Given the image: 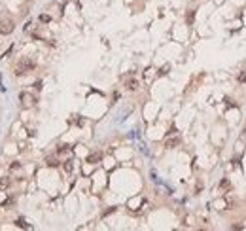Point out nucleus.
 Wrapping results in <instances>:
<instances>
[{"label":"nucleus","mask_w":246,"mask_h":231,"mask_svg":"<svg viewBox=\"0 0 246 231\" xmlns=\"http://www.w3.org/2000/svg\"><path fill=\"white\" fill-rule=\"evenodd\" d=\"M178 144H180V138H171V140L165 142V148H174V146H178Z\"/></svg>","instance_id":"obj_8"},{"label":"nucleus","mask_w":246,"mask_h":231,"mask_svg":"<svg viewBox=\"0 0 246 231\" xmlns=\"http://www.w3.org/2000/svg\"><path fill=\"white\" fill-rule=\"evenodd\" d=\"M233 229H244V225H242V224H235Z\"/></svg>","instance_id":"obj_19"},{"label":"nucleus","mask_w":246,"mask_h":231,"mask_svg":"<svg viewBox=\"0 0 246 231\" xmlns=\"http://www.w3.org/2000/svg\"><path fill=\"white\" fill-rule=\"evenodd\" d=\"M36 68V63L29 59V57H23L19 63H17V67H15V74H29Z\"/></svg>","instance_id":"obj_1"},{"label":"nucleus","mask_w":246,"mask_h":231,"mask_svg":"<svg viewBox=\"0 0 246 231\" xmlns=\"http://www.w3.org/2000/svg\"><path fill=\"white\" fill-rule=\"evenodd\" d=\"M13 29H15V23H13L12 17H6V19L0 21V34L8 36V34H12V32H13Z\"/></svg>","instance_id":"obj_2"},{"label":"nucleus","mask_w":246,"mask_h":231,"mask_svg":"<svg viewBox=\"0 0 246 231\" xmlns=\"http://www.w3.org/2000/svg\"><path fill=\"white\" fill-rule=\"evenodd\" d=\"M66 152H70V146H68V144H63V146H59V150H57V153H66Z\"/></svg>","instance_id":"obj_13"},{"label":"nucleus","mask_w":246,"mask_h":231,"mask_svg":"<svg viewBox=\"0 0 246 231\" xmlns=\"http://www.w3.org/2000/svg\"><path fill=\"white\" fill-rule=\"evenodd\" d=\"M13 203H15V197H8V199L2 203V206H4V208H8V206H12Z\"/></svg>","instance_id":"obj_11"},{"label":"nucleus","mask_w":246,"mask_h":231,"mask_svg":"<svg viewBox=\"0 0 246 231\" xmlns=\"http://www.w3.org/2000/svg\"><path fill=\"white\" fill-rule=\"evenodd\" d=\"M15 225H17V227H21V229H32V227L25 222L23 218H17V220H15Z\"/></svg>","instance_id":"obj_7"},{"label":"nucleus","mask_w":246,"mask_h":231,"mask_svg":"<svg viewBox=\"0 0 246 231\" xmlns=\"http://www.w3.org/2000/svg\"><path fill=\"white\" fill-rule=\"evenodd\" d=\"M167 70H169V67H165V68H161V70H159V76H163V74H167Z\"/></svg>","instance_id":"obj_20"},{"label":"nucleus","mask_w":246,"mask_h":231,"mask_svg":"<svg viewBox=\"0 0 246 231\" xmlns=\"http://www.w3.org/2000/svg\"><path fill=\"white\" fill-rule=\"evenodd\" d=\"M63 169H64L66 172H72V161H70V159L64 161V163H63Z\"/></svg>","instance_id":"obj_12"},{"label":"nucleus","mask_w":246,"mask_h":231,"mask_svg":"<svg viewBox=\"0 0 246 231\" xmlns=\"http://www.w3.org/2000/svg\"><path fill=\"white\" fill-rule=\"evenodd\" d=\"M40 21H42V23H49V21H51V17L44 13V15H40Z\"/></svg>","instance_id":"obj_14"},{"label":"nucleus","mask_w":246,"mask_h":231,"mask_svg":"<svg viewBox=\"0 0 246 231\" xmlns=\"http://www.w3.org/2000/svg\"><path fill=\"white\" fill-rule=\"evenodd\" d=\"M220 188H221V190H229V182H227V180H221Z\"/></svg>","instance_id":"obj_15"},{"label":"nucleus","mask_w":246,"mask_h":231,"mask_svg":"<svg viewBox=\"0 0 246 231\" xmlns=\"http://www.w3.org/2000/svg\"><path fill=\"white\" fill-rule=\"evenodd\" d=\"M10 186H12V178H8V176H4V178H0V190H8Z\"/></svg>","instance_id":"obj_6"},{"label":"nucleus","mask_w":246,"mask_h":231,"mask_svg":"<svg viewBox=\"0 0 246 231\" xmlns=\"http://www.w3.org/2000/svg\"><path fill=\"white\" fill-rule=\"evenodd\" d=\"M112 212H116V206H112V208H108V210H104L102 216H108V214H112Z\"/></svg>","instance_id":"obj_16"},{"label":"nucleus","mask_w":246,"mask_h":231,"mask_svg":"<svg viewBox=\"0 0 246 231\" xmlns=\"http://www.w3.org/2000/svg\"><path fill=\"white\" fill-rule=\"evenodd\" d=\"M100 159H102V152H93V153H89L87 156V163H91V165H95V163H98Z\"/></svg>","instance_id":"obj_3"},{"label":"nucleus","mask_w":246,"mask_h":231,"mask_svg":"<svg viewBox=\"0 0 246 231\" xmlns=\"http://www.w3.org/2000/svg\"><path fill=\"white\" fill-rule=\"evenodd\" d=\"M19 98L23 101V104H25V106H30L32 102H34V98H32V95H29V93H21V95H19Z\"/></svg>","instance_id":"obj_4"},{"label":"nucleus","mask_w":246,"mask_h":231,"mask_svg":"<svg viewBox=\"0 0 246 231\" xmlns=\"http://www.w3.org/2000/svg\"><path fill=\"white\" fill-rule=\"evenodd\" d=\"M34 89H36V91L42 89V82H36V83H34Z\"/></svg>","instance_id":"obj_18"},{"label":"nucleus","mask_w":246,"mask_h":231,"mask_svg":"<svg viewBox=\"0 0 246 231\" xmlns=\"http://www.w3.org/2000/svg\"><path fill=\"white\" fill-rule=\"evenodd\" d=\"M46 163H48V167H51V169H55V167H59V161L55 159V157H49V159H48Z\"/></svg>","instance_id":"obj_9"},{"label":"nucleus","mask_w":246,"mask_h":231,"mask_svg":"<svg viewBox=\"0 0 246 231\" xmlns=\"http://www.w3.org/2000/svg\"><path fill=\"white\" fill-rule=\"evenodd\" d=\"M193 19H195V12L191 10V12H187V13H186V21H187L189 25H191V23H193Z\"/></svg>","instance_id":"obj_10"},{"label":"nucleus","mask_w":246,"mask_h":231,"mask_svg":"<svg viewBox=\"0 0 246 231\" xmlns=\"http://www.w3.org/2000/svg\"><path fill=\"white\" fill-rule=\"evenodd\" d=\"M125 87H127L129 91H136V89H138V82H136L135 78H131V80L125 82Z\"/></svg>","instance_id":"obj_5"},{"label":"nucleus","mask_w":246,"mask_h":231,"mask_svg":"<svg viewBox=\"0 0 246 231\" xmlns=\"http://www.w3.org/2000/svg\"><path fill=\"white\" fill-rule=\"evenodd\" d=\"M239 82H240V83H246V72H242V74L239 76Z\"/></svg>","instance_id":"obj_17"}]
</instances>
